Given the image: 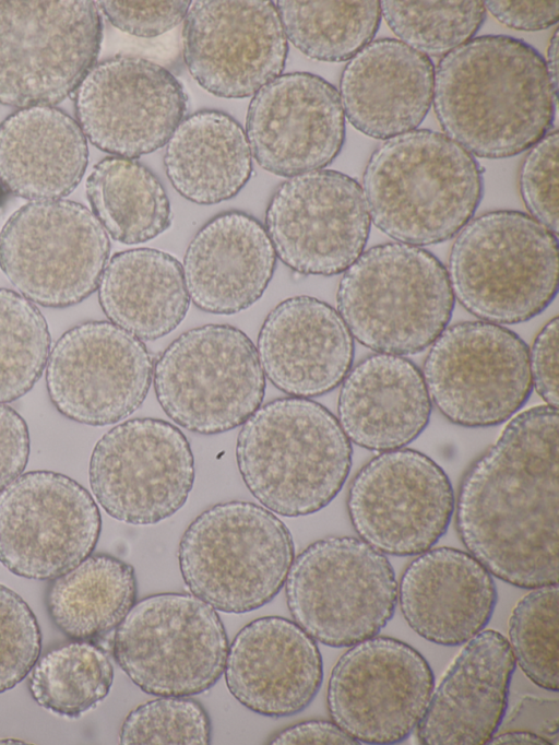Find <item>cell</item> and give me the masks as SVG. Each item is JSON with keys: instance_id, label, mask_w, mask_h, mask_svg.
Listing matches in <instances>:
<instances>
[{"instance_id": "6da1fadb", "label": "cell", "mask_w": 559, "mask_h": 745, "mask_svg": "<svg viewBox=\"0 0 559 745\" xmlns=\"http://www.w3.org/2000/svg\"><path fill=\"white\" fill-rule=\"evenodd\" d=\"M558 425L547 404L513 416L466 471L454 506L468 553L523 589L558 583Z\"/></svg>"}, {"instance_id": "7a4b0ae2", "label": "cell", "mask_w": 559, "mask_h": 745, "mask_svg": "<svg viewBox=\"0 0 559 745\" xmlns=\"http://www.w3.org/2000/svg\"><path fill=\"white\" fill-rule=\"evenodd\" d=\"M557 93L534 47L507 35H483L439 61L432 103L443 131L469 154L504 158L550 130Z\"/></svg>"}, {"instance_id": "3957f363", "label": "cell", "mask_w": 559, "mask_h": 745, "mask_svg": "<svg viewBox=\"0 0 559 745\" xmlns=\"http://www.w3.org/2000/svg\"><path fill=\"white\" fill-rule=\"evenodd\" d=\"M361 188L373 224L399 243L420 247L451 239L472 220L483 172L448 135L415 129L372 152Z\"/></svg>"}, {"instance_id": "277c9868", "label": "cell", "mask_w": 559, "mask_h": 745, "mask_svg": "<svg viewBox=\"0 0 559 745\" xmlns=\"http://www.w3.org/2000/svg\"><path fill=\"white\" fill-rule=\"evenodd\" d=\"M352 442L337 418L306 398L274 399L241 425L236 442L240 476L275 515L295 518L328 506L352 468Z\"/></svg>"}, {"instance_id": "5b68a950", "label": "cell", "mask_w": 559, "mask_h": 745, "mask_svg": "<svg viewBox=\"0 0 559 745\" xmlns=\"http://www.w3.org/2000/svg\"><path fill=\"white\" fill-rule=\"evenodd\" d=\"M454 300L442 262L399 241L364 250L336 292L337 312L353 339L377 353L401 356L433 343L448 327Z\"/></svg>"}, {"instance_id": "8992f818", "label": "cell", "mask_w": 559, "mask_h": 745, "mask_svg": "<svg viewBox=\"0 0 559 745\" xmlns=\"http://www.w3.org/2000/svg\"><path fill=\"white\" fill-rule=\"evenodd\" d=\"M454 298L479 320L514 324L539 315L558 291V236L531 215L496 210L469 220L451 247Z\"/></svg>"}, {"instance_id": "52a82bcc", "label": "cell", "mask_w": 559, "mask_h": 745, "mask_svg": "<svg viewBox=\"0 0 559 745\" xmlns=\"http://www.w3.org/2000/svg\"><path fill=\"white\" fill-rule=\"evenodd\" d=\"M295 558L284 522L250 501L219 502L201 512L178 547L182 579L191 594L214 610L247 613L281 591Z\"/></svg>"}, {"instance_id": "ba28073f", "label": "cell", "mask_w": 559, "mask_h": 745, "mask_svg": "<svg viewBox=\"0 0 559 745\" xmlns=\"http://www.w3.org/2000/svg\"><path fill=\"white\" fill-rule=\"evenodd\" d=\"M399 584L386 556L353 536H328L293 560L285 594L293 620L329 647L377 636L392 618Z\"/></svg>"}, {"instance_id": "9c48e42d", "label": "cell", "mask_w": 559, "mask_h": 745, "mask_svg": "<svg viewBox=\"0 0 559 745\" xmlns=\"http://www.w3.org/2000/svg\"><path fill=\"white\" fill-rule=\"evenodd\" d=\"M153 385L164 413L201 435L242 425L265 393L255 345L230 324H204L176 338L156 359Z\"/></svg>"}, {"instance_id": "30bf717a", "label": "cell", "mask_w": 559, "mask_h": 745, "mask_svg": "<svg viewBox=\"0 0 559 745\" xmlns=\"http://www.w3.org/2000/svg\"><path fill=\"white\" fill-rule=\"evenodd\" d=\"M228 638L211 605L187 593H157L135 602L118 625L114 658L153 696H194L224 673Z\"/></svg>"}, {"instance_id": "8fae6325", "label": "cell", "mask_w": 559, "mask_h": 745, "mask_svg": "<svg viewBox=\"0 0 559 745\" xmlns=\"http://www.w3.org/2000/svg\"><path fill=\"white\" fill-rule=\"evenodd\" d=\"M107 232L83 204L31 201L0 232V269L35 305L67 308L90 297L109 260Z\"/></svg>"}, {"instance_id": "7c38bea8", "label": "cell", "mask_w": 559, "mask_h": 745, "mask_svg": "<svg viewBox=\"0 0 559 745\" xmlns=\"http://www.w3.org/2000/svg\"><path fill=\"white\" fill-rule=\"evenodd\" d=\"M102 32L91 0H0V104L66 99L95 64Z\"/></svg>"}, {"instance_id": "4fadbf2b", "label": "cell", "mask_w": 559, "mask_h": 745, "mask_svg": "<svg viewBox=\"0 0 559 745\" xmlns=\"http://www.w3.org/2000/svg\"><path fill=\"white\" fill-rule=\"evenodd\" d=\"M528 350L501 324L474 320L447 327L424 360L421 374L431 403L463 427L508 421L533 389Z\"/></svg>"}, {"instance_id": "5bb4252c", "label": "cell", "mask_w": 559, "mask_h": 745, "mask_svg": "<svg viewBox=\"0 0 559 745\" xmlns=\"http://www.w3.org/2000/svg\"><path fill=\"white\" fill-rule=\"evenodd\" d=\"M195 477L194 458L174 424L144 417L124 421L95 444L88 466L96 501L114 519L156 524L187 501Z\"/></svg>"}, {"instance_id": "9a60e30c", "label": "cell", "mask_w": 559, "mask_h": 745, "mask_svg": "<svg viewBox=\"0 0 559 745\" xmlns=\"http://www.w3.org/2000/svg\"><path fill=\"white\" fill-rule=\"evenodd\" d=\"M100 529L95 499L68 475L31 471L0 492V563L16 576L68 572L93 553Z\"/></svg>"}, {"instance_id": "2e32d148", "label": "cell", "mask_w": 559, "mask_h": 745, "mask_svg": "<svg viewBox=\"0 0 559 745\" xmlns=\"http://www.w3.org/2000/svg\"><path fill=\"white\" fill-rule=\"evenodd\" d=\"M433 687L432 670L415 648L373 636L338 658L326 705L332 721L357 742L395 744L417 728Z\"/></svg>"}, {"instance_id": "e0dca14e", "label": "cell", "mask_w": 559, "mask_h": 745, "mask_svg": "<svg viewBox=\"0 0 559 745\" xmlns=\"http://www.w3.org/2000/svg\"><path fill=\"white\" fill-rule=\"evenodd\" d=\"M455 498L431 458L400 448L370 459L354 476L347 511L359 537L383 554L413 556L447 532Z\"/></svg>"}, {"instance_id": "ac0fdd59", "label": "cell", "mask_w": 559, "mask_h": 745, "mask_svg": "<svg viewBox=\"0 0 559 745\" xmlns=\"http://www.w3.org/2000/svg\"><path fill=\"white\" fill-rule=\"evenodd\" d=\"M370 225L361 186L332 169L289 177L276 188L265 212L276 257L305 275L343 273L364 251Z\"/></svg>"}, {"instance_id": "d6986e66", "label": "cell", "mask_w": 559, "mask_h": 745, "mask_svg": "<svg viewBox=\"0 0 559 745\" xmlns=\"http://www.w3.org/2000/svg\"><path fill=\"white\" fill-rule=\"evenodd\" d=\"M153 367L143 341L110 321H85L52 346L45 368L47 392L67 418L107 426L142 405Z\"/></svg>"}, {"instance_id": "ffe728a7", "label": "cell", "mask_w": 559, "mask_h": 745, "mask_svg": "<svg viewBox=\"0 0 559 745\" xmlns=\"http://www.w3.org/2000/svg\"><path fill=\"white\" fill-rule=\"evenodd\" d=\"M187 103L169 70L134 56L94 64L74 91L84 135L99 150L124 158L164 146L183 119Z\"/></svg>"}, {"instance_id": "44dd1931", "label": "cell", "mask_w": 559, "mask_h": 745, "mask_svg": "<svg viewBox=\"0 0 559 745\" xmlns=\"http://www.w3.org/2000/svg\"><path fill=\"white\" fill-rule=\"evenodd\" d=\"M183 58L211 94L245 98L284 70L287 38L271 0H197L185 17Z\"/></svg>"}, {"instance_id": "7402d4cb", "label": "cell", "mask_w": 559, "mask_h": 745, "mask_svg": "<svg viewBox=\"0 0 559 745\" xmlns=\"http://www.w3.org/2000/svg\"><path fill=\"white\" fill-rule=\"evenodd\" d=\"M246 137L251 156L271 174L289 178L323 169L345 140L340 94L309 72L278 75L253 95Z\"/></svg>"}, {"instance_id": "603a6c76", "label": "cell", "mask_w": 559, "mask_h": 745, "mask_svg": "<svg viewBox=\"0 0 559 745\" xmlns=\"http://www.w3.org/2000/svg\"><path fill=\"white\" fill-rule=\"evenodd\" d=\"M225 682L249 710L289 717L306 709L323 679L316 640L294 620L264 616L242 627L228 647Z\"/></svg>"}, {"instance_id": "cb8c5ba5", "label": "cell", "mask_w": 559, "mask_h": 745, "mask_svg": "<svg viewBox=\"0 0 559 745\" xmlns=\"http://www.w3.org/2000/svg\"><path fill=\"white\" fill-rule=\"evenodd\" d=\"M255 348L271 383L289 397L306 399L340 386L355 352L337 310L307 295L286 298L266 315Z\"/></svg>"}, {"instance_id": "d4e9b609", "label": "cell", "mask_w": 559, "mask_h": 745, "mask_svg": "<svg viewBox=\"0 0 559 745\" xmlns=\"http://www.w3.org/2000/svg\"><path fill=\"white\" fill-rule=\"evenodd\" d=\"M515 659L507 638L483 629L465 642L432 689L417 725L424 745L487 744L508 707Z\"/></svg>"}, {"instance_id": "484cf974", "label": "cell", "mask_w": 559, "mask_h": 745, "mask_svg": "<svg viewBox=\"0 0 559 745\" xmlns=\"http://www.w3.org/2000/svg\"><path fill=\"white\" fill-rule=\"evenodd\" d=\"M498 595L491 573L469 553L436 547L405 568L397 602L408 626L424 639L459 646L489 623Z\"/></svg>"}, {"instance_id": "4316f807", "label": "cell", "mask_w": 559, "mask_h": 745, "mask_svg": "<svg viewBox=\"0 0 559 745\" xmlns=\"http://www.w3.org/2000/svg\"><path fill=\"white\" fill-rule=\"evenodd\" d=\"M276 258L260 221L241 211L221 213L199 229L186 250L182 271L190 300L214 315L246 310L267 288Z\"/></svg>"}, {"instance_id": "83f0119b", "label": "cell", "mask_w": 559, "mask_h": 745, "mask_svg": "<svg viewBox=\"0 0 559 745\" xmlns=\"http://www.w3.org/2000/svg\"><path fill=\"white\" fill-rule=\"evenodd\" d=\"M431 59L393 38L370 42L345 66L340 81L344 115L364 134L389 139L415 130L430 109Z\"/></svg>"}, {"instance_id": "f1b7e54d", "label": "cell", "mask_w": 559, "mask_h": 745, "mask_svg": "<svg viewBox=\"0 0 559 745\" xmlns=\"http://www.w3.org/2000/svg\"><path fill=\"white\" fill-rule=\"evenodd\" d=\"M430 414L423 374L404 356L368 355L341 383L336 418L349 441L367 450L403 448L423 433Z\"/></svg>"}, {"instance_id": "f546056e", "label": "cell", "mask_w": 559, "mask_h": 745, "mask_svg": "<svg viewBox=\"0 0 559 745\" xmlns=\"http://www.w3.org/2000/svg\"><path fill=\"white\" fill-rule=\"evenodd\" d=\"M87 163L86 137L59 108H21L0 125V181L17 197L62 199L78 187Z\"/></svg>"}, {"instance_id": "4dcf8cb0", "label": "cell", "mask_w": 559, "mask_h": 745, "mask_svg": "<svg viewBox=\"0 0 559 745\" xmlns=\"http://www.w3.org/2000/svg\"><path fill=\"white\" fill-rule=\"evenodd\" d=\"M108 320L141 341L173 332L190 306L182 264L170 253L135 248L115 253L98 285Z\"/></svg>"}, {"instance_id": "1f68e13d", "label": "cell", "mask_w": 559, "mask_h": 745, "mask_svg": "<svg viewBox=\"0 0 559 745\" xmlns=\"http://www.w3.org/2000/svg\"><path fill=\"white\" fill-rule=\"evenodd\" d=\"M164 166L176 191L202 205L234 198L252 173L245 130L228 114L211 109L181 120L167 142Z\"/></svg>"}, {"instance_id": "d6a6232c", "label": "cell", "mask_w": 559, "mask_h": 745, "mask_svg": "<svg viewBox=\"0 0 559 745\" xmlns=\"http://www.w3.org/2000/svg\"><path fill=\"white\" fill-rule=\"evenodd\" d=\"M46 600L53 624L67 637L103 636L117 628L136 602L134 568L111 555H90L53 579Z\"/></svg>"}, {"instance_id": "836d02e7", "label": "cell", "mask_w": 559, "mask_h": 745, "mask_svg": "<svg viewBox=\"0 0 559 745\" xmlns=\"http://www.w3.org/2000/svg\"><path fill=\"white\" fill-rule=\"evenodd\" d=\"M85 191L93 214L121 244L146 243L171 226V206L163 185L134 158L99 161L86 179Z\"/></svg>"}, {"instance_id": "e575fe53", "label": "cell", "mask_w": 559, "mask_h": 745, "mask_svg": "<svg viewBox=\"0 0 559 745\" xmlns=\"http://www.w3.org/2000/svg\"><path fill=\"white\" fill-rule=\"evenodd\" d=\"M275 5L286 38L319 61L352 59L371 42L381 21L379 1L280 0Z\"/></svg>"}, {"instance_id": "d590c367", "label": "cell", "mask_w": 559, "mask_h": 745, "mask_svg": "<svg viewBox=\"0 0 559 745\" xmlns=\"http://www.w3.org/2000/svg\"><path fill=\"white\" fill-rule=\"evenodd\" d=\"M112 682L114 667L105 651L88 640H74L36 661L29 691L40 707L74 719L104 700Z\"/></svg>"}, {"instance_id": "8d00e7d4", "label": "cell", "mask_w": 559, "mask_h": 745, "mask_svg": "<svg viewBox=\"0 0 559 745\" xmlns=\"http://www.w3.org/2000/svg\"><path fill=\"white\" fill-rule=\"evenodd\" d=\"M51 338L38 307L12 289L0 287V403L15 401L39 380Z\"/></svg>"}, {"instance_id": "74e56055", "label": "cell", "mask_w": 559, "mask_h": 745, "mask_svg": "<svg viewBox=\"0 0 559 745\" xmlns=\"http://www.w3.org/2000/svg\"><path fill=\"white\" fill-rule=\"evenodd\" d=\"M380 9L400 42L426 56L462 46L486 17L483 1H381Z\"/></svg>"}, {"instance_id": "f35d334b", "label": "cell", "mask_w": 559, "mask_h": 745, "mask_svg": "<svg viewBox=\"0 0 559 745\" xmlns=\"http://www.w3.org/2000/svg\"><path fill=\"white\" fill-rule=\"evenodd\" d=\"M558 583L532 589L513 607L509 643L515 662L537 686L558 690Z\"/></svg>"}, {"instance_id": "ab89813d", "label": "cell", "mask_w": 559, "mask_h": 745, "mask_svg": "<svg viewBox=\"0 0 559 745\" xmlns=\"http://www.w3.org/2000/svg\"><path fill=\"white\" fill-rule=\"evenodd\" d=\"M212 724L204 707L187 696H159L139 705L126 717L121 744L211 743Z\"/></svg>"}, {"instance_id": "60d3db41", "label": "cell", "mask_w": 559, "mask_h": 745, "mask_svg": "<svg viewBox=\"0 0 559 745\" xmlns=\"http://www.w3.org/2000/svg\"><path fill=\"white\" fill-rule=\"evenodd\" d=\"M40 649L35 614L16 592L0 583V694L26 677Z\"/></svg>"}, {"instance_id": "b9f144b4", "label": "cell", "mask_w": 559, "mask_h": 745, "mask_svg": "<svg viewBox=\"0 0 559 745\" xmlns=\"http://www.w3.org/2000/svg\"><path fill=\"white\" fill-rule=\"evenodd\" d=\"M558 130H549L523 161L519 188L531 216L558 236Z\"/></svg>"}, {"instance_id": "7bdbcfd3", "label": "cell", "mask_w": 559, "mask_h": 745, "mask_svg": "<svg viewBox=\"0 0 559 745\" xmlns=\"http://www.w3.org/2000/svg\"><path fill=\"white\" fill-rule=\"evenodd\" d=\"M110 23L138 37H155L177 26L191 1H97Z\"/></svg>"}, {"instance_id": "ee69618b", "label": "cell", "mask_w": 559, "mask_h": 745, "mask_svg": "<svg viewBox=\"0 0 559 745\" xmlns=\"http://www.w3.org/2000/svg\"><path fill=\"white\" fill-rule=\"evenodd\" d=\"M558 317L537 333L531 350L532 382L547 405L558 409Z\"/></svg>"}, {"instance_id": "f6af8a7d", "label": "cell", "mask_w": 559, "mask_h": 745, "mask_svg": "<svg viewBox=\"0 0 559 745\" xmlns=\"http://www.w3.org/2000/svg\"><path fill=\"white\" fill-rule=\"evenodd\" d=\"M28 456L26 422L13 407L0 403V492L23 473Z\"/></svg>"}, {"instance_id": "bcb514c9", "label": "cell", "mask_w": 559, "mask_h": 745, "mask_svg": "<svg viewBox=\"0 0 559 745\" xmlns=\"http://www.w3.org/2000/svg\"><path fill=\"white\" fill-rule=\"evenodd\" d=\"M507 730L528 731L544 737L550 745H557L559 731L558 700L531 695L524 696L509 714L504 716L498 731Z\"/></svg>"}, {"instance_id": "7dc6e473", "label": "cell", "mask_w": 559, "mask_h": 745, "mask_svg": "<svg viewBox=\"0 0 559 745\" xmlns=\"http://www.w3.org/2000/svg\"><path fill=\"white\" fill-rule=\"evenodd\" d=\"M485 9L507 27L519 31H540L559 19L558 1H486Z\"/></svg>"}, {"instance_id": "c3c4849f", "label": "cell", "mask_w": 559, "mask_h": 745, "mask_svg": "<svg viewBox=\"0 0 559 745\" xmlns=\"http://www.w3.org/2000/svg\"><path fill=\"white\" fill-rule=\"evenodd\" d=\"M270 744H360L333 721L308 720L290 725L270 740Z\"/></svg>"}, {"instance_id": "681fc988", "label": "cell", "mask_w": 559, "mask_h": 745, "mask_svg": "<svg viewBox=\"0 0 559 745\" xmlns=\"http://www.w3.org/2000/svg\"><path fill=\"white\" fill-rule=\"evenodd\" d=\"M487 744L490 745H501V744H538V745H550L544 737L523 730H507L498 731L488 741Z\"/></svg>"}, {"instance_id": "f907efd6", "label": "cell", "mask_w": 559, "mask_h": 745, "mask_svg": "<svg viewBox=\"0 0 559 745\" xmlns=\"http://www.w3.org/2000/svg\"><path fill=\"white\" fill-rule=\"evenodd\" d=\"M558 29L555 31L547 49L546 68L554 87L558 91Z\"/></svg>"}]
</instances>
